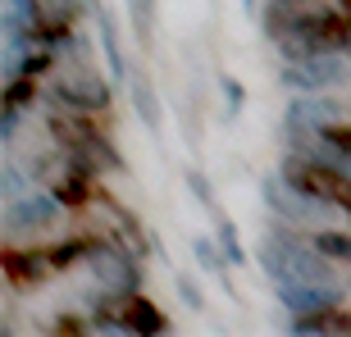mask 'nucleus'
Returning a JSON list of instances; mask_svg holds the SVG:
<instances>
[{
	"label": "nucleus",
	"mask_w": 351,
	"mask_h": 337,
	"mask_svg": "<svg viewBox=\"0 0 351 337\" xmlns=\"http://www.w3.org/2000/svg\"><path fill=\"white\" fill-rule=\"evenodd\" d=\"M261 264L269 278H306V283H338L328 269V255L315 242H292V237H265L261 242Z\"/></svg>",
	"instance_id": "1"
},
{
	"label": "nucleus",
	"mask_w": 351,
	"mask_h": 337,
	"mask_svg": "<svg viewBox=\"0 0 351 337\" xmlns=\"http://www.w3.org/2000/svg\"><path fill=\"white\" fill-rule=\"evenodd\" d=\"M261 192H265V201H269V210L287 223H324V219H333V214H342L333 201H324V196L311 192V187H297L287 173H269Z\"/></svg>",
	"instance_id": "2"
},
{
	"label": "nucleus",
	"mask_w": 351,
	"mask_h": 337,
	"mask_svg": "<svg viewBox=\"0 0 351 337\" xmlns=\"http://www.w3.org/2000/svg\"><path fill=\"white\" fill-rule=\"evenodd\" d=\"M55 101L69 105V110H82V114H105L114 105V96H110V87H105V78L96 68L78 64V68H69V73L55 78Z\"/></svg>",
	"instance_id": "3"
},
{
	"label": "nucleus",
	"mask_w": 351,
	"mask_h": 337,
	"mask_svg": "<svg viewBox=\"0 0 351 337\" xmlns=\"http://www.w3.org/2000/svg\"><path fill=\"white\" fill-rule=\"evenodd\" d=\"M87 264H91V273H96L101 292H110V297H128V292H142L137 255H132L128 247H110V242H101V247L91 251Z\"/></svg>",
	"instance_id": "4"
},
{
	"label": "nucleus",
	"mask_w": 351,
	"mask_h": 337,
	"mask_svg": "<svg viewBox=\"0 0 351 337\" xmlns=\"http://www.w3.org/2000/svg\"><path fill=\"white\" fill-rule=\"evenodd\" d=\"M274 297L292 319L342 305V283H306V278H274Z\"/></svg>",
	"instance_id": "5"
},
{
	"label": "nucleus",
	"mask_w": 351,
	"mask_h": 337,
	"mask_svg": "<svg viewBox=\"0 0 351 337\" xmlns=\"http://www.w3.org/2000/svg\"><path fill=\"white\" fill-rule=\"evenodd\" d=\"M283 82L297 91H328L338 87V82H347V55L342 51H315L306 55V60H297V64L283 68Z\"/></svg>",
	"instance_id": "6"
},
{
	"label": "nucleus",
	"mask_w": 351,
	"mask_h": 337,
	"mask_svg": "<svg viewBox=\"0 0 351 337\" xmlns=\"http://www.w3.org/2000/svg\"><path fill=\"white\" fill-rule=\"evenodd\" d=\"M338 118H347V105L342 101H328L319 91H301L297 101H292V110H287V128L292 132H319L328 123H338Z\"/></svg>",
	"instance_id": "7"
},
{
	"label": "nucleus",
	"mask_w": 351,
	"mask_h": 337,
	"mask_svg": "<svg viewBox=\"0 0 351 337\" xmlns=\"http://www.w3.org/2000/svg\"><path fill=\"white\" fill-rule=\"evenodd\" d=\"M55 214H60V196L55 192H23L14 196V201H5V223L10 228H41V223H51Z\"/></svg>",
	"instance_id": "8"
},
{
	"label": "nucleus",
	"mask_w": 351,
	"mask_h": 337,
	"mask_svg": "<svg viewBox=\"0 0 351 337\" xmlns=\"http://www.w3.org/2000/svg\"><path fill=\"white\" fill-rule=\"evenodd\" d=\"M119 314H123L128 333H142V337L169 333V319H165V314L156 310V301L142 297V292H128V297H119Z\"/></svg>",
	"instance_id": "9"
},
{
	"label": "nucleus",
	"mask_w": 351,
	"mask_h": 337,
	"mask_svg": "<svg viewBox=\"0 0 351 337\" xmlns=\"http://www.w3.org/2000/svg\"><path fill=\"white\" fill-rule=\"evenodd\" d=\"M46 273H55L46 251H5V278L19 287H37Z\"/></svg>",
	"instance_id": "10"
},
{
	"label": "nucleus",
	"mask_w": 351,
	"mask_h": 337,
	"mask_svg": "<svg viewBox=\"0 0 351 337\" xmlns=\"http://www.w3.org/2000/svg\"><path fill=\"white\" fill-rule=\"evenodd\" d=\"M128 96H132V110H137V118H142V128L156 132V128H160V101H156V87H151V78H146L137 64L128 68Z\"/></svg>",
	"instance_id": "11"
},
{
	"label": "nucleus",
	"mask_w": 351,
	"mask_h": 337,
	"mask_svg": "<svg viewBox=\"0 0 351 337\" xmlns=\"http://www.w3.org/2000/svg\"><path fill=\"white\" fill-rule=\"evenodd\" d=\"M96 27H101V51H105V64H110V78H119V82H128V60H123V46H119V27H114V18L105 10H96Z\"/></svg>",
	"instance_id": "12"
},
{
	"label": "nucleus",
	"mask_w": 351,
	"mask_h": 337,
	"mask_svg": "<svg viewBox=\"0 0 351 337\" xmlns=\"http://www.w3.org/2000/svg\"><path fill=\"white\" fill-rule=\"evenodd\" d=\"M292 333H301V337L351 333V314H338V305H333V310H315V314H301V319H292Z\"/></svg>",
	"instance_id": "13"
},
{
	"label": "nucleus",
	"mask_w": 351,
	"mask_h": 337,
	"mask_svg": "<svg viewBox=\"0 0 351 337\" xmlns=\"http://www.w3.org/2000/svg\"><path fill=\"white\" fill-rule=\"evenodd\" d=\"M192 255H196V264H201L210 278H219V283L228 287V255H223L219 237H196V242H192Z\"/></svg>",
	"instance_id": "14"
},
{
	"label": "nucleus",
	"mask_w": 351,
	"mask_h": 337,
	"mask_svg": "<svg viewBox=\"0 0 351 337\" xmlns=\"http://www.w3.org/2000/svg\"><path fill=\"white\" fill-rule=\"evenodd\" d=\"M101 247L96 237H69V242H55L46 255H51V264H55V273L60 269H69V264H78V260H91V251Z\"/></svg>",
	"instance_id": "15"
},
{
	"label": "nucleus",
	"mask_w": 351,
	"mask_h": 337,
	"mask_svg": "<svg viewBox=\"0 0 351 337\" xmlns=\"http://www.w3.org/2000/svg\"><path fill=\"white\" fill-rule=\"evenodd\" d=\"M91 182H96V173H87V168H73L60 187H55V196H60V205H87L91 201Z\"/></svg>",
	"instance_id": "16"
},
{
	"label": "nucleus",
	"mask_w": 351,
	"mask_h": 337,
	"mask_svg": "<svg viewBox=\"0 0 351 337\" xmlns=\"http://www.w3.org/2000/svg\"><path fill=\"white\" fill-rule=\"evenodd\" d=\"M128 23H132V37L151 46L156 41V0H128Z\"/></svg>",
	"instance_id": "17"
},
{
	"label": "nucleus",
	"mask_w": 351,
	"mask_h": 337,
	"mask_svg": "<svg viewBox=\"0 0 351 337\" xmlns=\"http://www.w3.org/2000/svg\"><path fill=\"white\" fill-rule=\"evenodd\" d=\"M311 242H315L319 251H324L328 260H347V264H351V237H347V233H333V228H319V233H315Z\"/></svg>",
	"instance_id": "18"
},
{
	"label": "nucleus",
	"mask_w": 351,
	"mask_h": 337,
	"mask_svg": "<svg viewBox=\"0 0 351 337\" xmlns=\"http://www.w3.org/2000/svg\"><path fill=\"white\" fill-rule=\"evenodd\" d=\"M215 237H219V247H223V255H228V264H247V251H242V242H237V228L223 219V214H219V233H215Z\"/></svg>",
	"instance_id": "19"
},
{
	"label": "nucleus",
	"mask_w": 351,
	"mask_h": 337,
	"mask_svg": "<svg viewBox=\"0 0 351 337\" xmlns=\"http://www.w3.org/2000/svg\"><path fill=\"white\" fill-rule=\"evenodd\" d=\"M319 137H324V146H333L338 155H347V160H351V123H347V118H338V123L319 128Z\"/></svg>",
	"instance_id": "20"
},
{
	"label": "nucleus",
	"mask_w": 351,
	"mask_h": 337,
	"mask_svg": "<svg viewBox=\"0 0 351 337\" xmlns=\"http://www.w3.org/2000/svg\"><path fill=\"white\" fill-rule=\"evenodd\" d=\"M114 223H119V233H123V247H128L132 255H146V237H142V228H137V219H132V214H114Z\"/></svg>",
	"instance_id": "21"
},
{
	"label": "nucleus",
	"mask_w": 351,
	"mask_h": 337,
	"mask_svg": "<svg viewBox=\"0 0 351 337\" xmlns=\"http://www.w3.org/2000/svg\"><path fill=\"white\" fill-rule=\"evenodd\" d=\"M187 187H192V196L201 201V205L219 210V205H215V192H210V182H206V173H196V168H187ZM215 219H219V214H215Z\"/></svg>",
	"instance_id": "22"
},
{
	"label": "nucleus",
	"mask_w": 351,
	"mask_h": 337,
	"mask_svg": "<svg viewBox=\"0 0 351 337\" xmlns=\"http://www.w3.org/2000/svg\"><path fill=\"white\" fill-rule=\"evenodd\" d=\"M23 192H27V173L5 164V201H14V196H23Z\"/></svg>",
	"instance_id": "23"
},
{
	"label": "nucleus",
	"mask_w": 351,
	"mask_h": 337,
	"mask_svg": "<svg viewBox=\"0 0 351 337\" xmlns=\"http://www.w3.org/2000/svg\"><path fill=\"white\" fill-rule=\"evenodd\" d=\"M223 96H228V110H242V105H247V87H242V82H233V78H223Z\"/></svg>",
	"instance_id": "24"
},
{
	"label": "nucleus",
	"mask_w": 351,
	"mask_h": 337,
	"mask_svg": "<svg viewBox=\"0 0 351 337\" xmlns=\"http://www.w3.org/2000/svg\"><path fill=\"white\" fill-rule=\"evenodd\" d=\"M178 292H182V301H187L192 310H201V305H206V301H201V292H196V283H192V278H178Z\"/></svg>",
	"instance_id": "25"
},
{
	"label": "nucleus",
	"mask_w": 351,
	"mask_h": 337,
	"mask_svg": "<svg viewBox=\"0 0 351 337\" xmlns=\"http://www.w3.org/2000/svg\"><path fill=\"white\" fill-rule=\"evenodd\" d=\"M342 168H347V173H351V160H342Z\"/></svg>",
	"instance_id": "26"
},
{
	"label": "nucleus",
	"mask_w": 351,
	"mask_h": 337,
	"mask_svg": "<svg viewBox=\"0 0 351 337\" xmlns=\"http://www.w3.org/2000/svg\"><path fill=\"white\" fill-rule=\"evenodd\" d=\"M5 5H23V0H5Z\"/></svg>",
	"instance_id": "27"
}]
</instances>
